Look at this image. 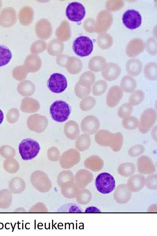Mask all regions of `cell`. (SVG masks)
Wrapping results in <instances>:
<instances>
[{"instance_id":"6da1fadb","label":"cell","mask_w":157,"mask_h":236,"mask_svg":"<svg viewBox=\"0 0 157 236\" xmlns=\"http://www.w3.org/2000/svg\"><path fill=\"white\" fill-rule=\"evenodd\" d=\"M95 141L103 147H109L116 152L121 146L123 140L122 134L120 132L112 133L108 130L101 129L95 135Z\"/></svg>"},{"instance_id":"7a4b0ae2","label":"cell","mask_w":157,"mask_h":236,"mask_svg":"<svg viewBox=\"0 0 157 236\" xmlns=\"http://www.w3.org/2000/svg\"><path fill=\"white\" fill-rule=\"evenodd\" d=\"M71 112V108L66 102L62 100L54 101L51 105L50 113L52 119L60 123L67 120Z\"/></svg>"},{"instance_id":"3957f363","label":"cell","mask_w":157,"mask_h":236,"mask_svg":"<svg viewBox=\"0 0 157 236\" xmlns=\"http://www.w3.org/2000/svg\"><path fill=\"white\" fill-rule=\"evenodd\" d=\"M40 149L39 143L31 138L24 139L19 145V151L22 159L25 160H31L35 157Z\"/></svg>"},{"instance_id":"277c9868","label":"cell","mask_w":157,"mask_h":236,"mask_svg":"<svg viewBox=\"0 0 157 236\" xmlns=\"http://www.w3.org/2000/svg\"><path fill=\"white\" fill-rule=\"evenodd\" d=\"M95 185L98 191L102 194L112 192L115 187V181L113 177L107 172L99 174L97 177Z\"/></svg>"},{"instance_id":"5b68a950","label":"cell","mask_w":157,"mask_h":236,"mask_svg":"<svg viewBox=\"0 0 157 236\" xmlns=\"http://www.w3.org/2000/svg\"><path fill=\"white\" fill-rule=\"evenodd\" d=\"M72 48L75 53L81 57L89 56L93 49L91 40L88 37L81 36L77 38L73 41Z\"/></svg>"},{"instance_id":"8992f818","label":"cell","mask_w":157,"mask_h":236,"mask_svg":"<svg viewBox=\"0 0 157 236\" xmlns=\"http://www.w3.org/2000/svg\"><path fill=\"white\" fill-rule=\"evenodd\" d=\"M156 113L155 109L149 108L145 110L141 115L138 130L142 134L148 132L155 123Z\"/></svg>"},{"instance_id":"52a82bcc","label":"cell","mask_w":157,"mask_h":236,"mask_svg":"<svg viewBox=\"0 0 157 236\" xmlns=\"http://www.w3.org/2000/svg\"><path fill=\"white\" fill-rule=\"evenodd\" d=\"M47 86L52 92L56 93H61L66 89L67 82L66 77L59 73L52 74L47 81Z\"/></svg>"},{"instance_id":"ba28073f","label":"cell","mask_w":157,"mask_h":236,"mask_svg":"<svg viewBox=\"0 0 157 236\" xmlns=\"http://www.w3.org/2000/svg\"><path fill=\"white\" fill-rule=\"evenodd\" d=\"M86 14L84 6L80 3L73 2L70 3L66 9V14L70 21L79 22L84 18Z\"/></svg>"},{"instance_id":"9c48e42d","label":"cell","mask_w":157,"mask_h":236,"mask_svg":"<svg viewBox=\"0 0 157 236\" xmlns=\"http://www.w3.org/2000/svg\"><path fill=\"white\" fill-rule=\"evenodd\" d=\"M122 21L125 26L129 29L138 28L142 22L141 15L138 11L134 10H128L123 14Z\"/></svg>"},{"instance_id":"30bf717a","label":"cell","mask_w":157,"mask_h":236,"mask_svg":"<svg viewBox=\"0 0 157 236\" xmlns=\"http://www.w3.org/2000/svg\"><path fill=\"white\" fill-rule=\"evenodd\" d=\"M17 22V12L11 7H6L0 12V26L4 28L13 26Z\"/></svg>"},{"instance_id":"8fae6325","label":"cell","mask_w":157,"mask_h":236,"mask_svg":"<svg viewBox=\"0 0 157 236\" xmlns=\"http://www.w3.org/2000/svg\"><path fill=\"white\" fill-rule=\"evenodd\" d=\"M35 31L38 37L42 39H47L51 36L52 26L50 22L45 19H41L36 23Z\"/></svg>"},{"instance_id":"7c38bea8","label":"cell","mask_w":157,"mask_h":236,"mask_svg":"<svg viewBox=\"0 0 157 236\" xmlns=\"http://www.w3.org/2000/svg\"><path fill=\"white\" fill-rule=\"evenodd\" d=\"M100 128V122L98 119L92 115L86 116L82 121V131L89 135L96 133Z\"/></svg>"},{"instance_id":"4fadbf2b","label":"cell","mask_w":157,"mask_h":236,"mask_svg":"<svg viewBox=\"0 0 157 236\" xmlns=\"http://www.w3.org/2000/svg\"><path fill=\"white\" fill-rule=\"evenodd\" d=\"M123 93L118 85L112 86L107 92L106 96V103L110 108L117 105L122 99Z\"/></svg>"},{"instance_id":"5bb4252c","label":"cell","mask_w":157,"mask_h":236,"mask_svg":"<svg viewBox=\"0 0 157 236\" xmlns=\"http://www.w3.org/2000/svg\"><path fill=\"white\" fill-rule=\"evenodd\" d=\"M137 165L138 171L141 173L149 174L155 171V166L151 159L147 155L139 157L137 160Z\"/></svg>"},{"instance_id":"9a60e30c","label":"cell","mask_w":157,"mask_h":236,"mask_svg":"<svg viewBox=\"0 0 157 236\" xmlns=\"http://www.w3.org/2000/svg\"><path fill=\"white\" fill-rule=\"evenodd\" d=\"M34 11L32 8L28 6L22 7L18 13V19L22 25L27 26L30 25L33 21Z\"/></svg>"},{"instance_id":"2e32d148","label":"cell","mask_w":157,"mask_h":236,"mask_svg":"<svg viewBox=\"0 0 157 236\" xmlns=\"http://www.w3.org/2000/svg\"><path fill=\"white\" fill-rule=\"evenodd\" d=\"M136 87V81L132 77L127 75L122 78L120 82V88L122 92L130 93L132 92Z\"/></svg>"},{"instance_id":"e0dca14e","label":"cell","mask_w":157,"mask_h":236,"mask_svg":"<svg viewBox=\"0 0 157 236\" xmlns=\"http://www.w3.org/2000/svg\"><path fill=\"white\" fill-rule=\"evenodd\" d=\"M56 37L63 41L68 40L70 37L71 30L69 23L66 21H64L57 29L56 32Z\"/></svg>"},{"instance_id":"ac0fdd59","label":"cell","mask_w":157,"mask_h":236,"mask_svg":"<svg viewBox=\"0 0 157 236\" xmlns=\"http://www.w3.org/2000/svg\"><path fill=\"white\" fill-rule=\"evenodd\" d=\"M121 72L120 69L116 65L111 64L102 73L103 78L106 80L111 81L117 79Z\"/></svg>"},{"instance_id":"d6986e66","label":"cell","mask_w":157,"mask_h":236,"mask_svg":"<svg viewBox=\"0 0 157 236\" xmlns=\"http://www.w3.org/2000/svg\"><path fill=\"white\" fill-rule=\"evenodd\" d=\"M34 87L33 83L30 81L25 80L18 84L17 87L18 93L23 96H31L34 91Z\"/></svg>"},{"instance_id":"ffe728a7","label":"cell","mask_w":157,"mask_h":236,"mask_svg":"<svg viewBox=\"0 0 157 236\" xmlns=\"http://www.w3.org/2000/svg\"><path fill=\"white\" fill-rule=\"evenodd\" d=\"M39 58L38 56L34 54H29L26 57L23 65L28 72H34L37 70L38 67Z\"/></svg>"},{"instance_id":"44dd1931","label":"cell","mask_w":157,"mask_h":236,"mask_svg":"<svg viewBox=\"0 0 157 236\" xmlns=\"http://www.w3.org/2000/svg\"><path fill=\"white\" fill-rule=\"evenodd\" d=\"M80 159V154L74 149H71L64 152L60 158V162H64L78 163Z\"/></svg>"},{"instance_id":"7402d4cb","label":"cell","mask_w":157,"mask_h":236,"mask_svg":"<svg viewBox=\"0 0 157 236\" xmlns=\"http://www.w3.org/2000/svg\"><path fill=\"white\" fill-rule=\"evenodd\" d=\"M84 163L87 167L96 171L101 169L104 165L103 159L98 156L95 155L88 157Z\"/></svg>"},{"instance_id":"603a6c76","label":"cell","mask_w":157,"mask_h":236,"mask_svg":"<svg viewBox=\"0 0 157 236\" xmlns=\"http://www.w3.org/2000/svg\"><path fill=\"white\" fill-rule=\"evenodd\" d=\"M12 53L7 46L0 45V67L7 64L12 58Z\"/></svg>"},{"instance_id":"cb8c5ba5","label":"cell","mask_w":157,"mask_h":236,"mask_svg":"<svg viewBox=\"0 0 157 236\" xmlns=\"http://www.w3.org/2000/svg\"><path fill=\"white\" fill-rule=\"evenodd\" d=\"M145 95L141 90H137L133 91L129 98V102L132 106H136L140 104L144 100Z\"/></svg>"},{"instance_id":"d4e9b609","label":"cell","mask_w":157,"mask_h":236,"mask_svg":"<svg viewBox=\"0 0 157 236\" xmlns=\"http://www.w3.org/2000/svg\"><path fill=\"white\" fill-rule=\"evenodd\" d=\"M128 63L126 67L128 73L132 77H136L141 73L142 71L141 65L139 62L133 61Z\"/></svg>"},{"instance_id":"484cf974","label":"cell","mask_w":157,"mask_h":236,"mask_svg":"<svg viewBox=\"0 0 157 236\" xmlns=\"http://www.w3.org/2000/svg\"><path fill=\"white\" fill-rule=\"evenodd\" d=\"M108 84L104 80H99L93 85L92 93L95 96L101 95L107 89Z\"/></svg>"},{"instance_id":"4316f807","label":"cell","mask_w":157,"mask_h":236,"mask_svg":"<svg viewBox=\"0 0 157 236\" xmlns=\"http://www.w3.org/2000/svg\"><path fill=\"white\" fill-rule=\"evenodd\" d=\"M133 111V106L129 103H125L119 108L117 115L121 119H124L130 116Z\"/></svg>"},{"instance_id":"83f0119b","label":"cell","mask_w":157,"mask_h":236,"mask_svg":"<svg viewBox=\"0 0 157 236\" xmlns=\"http://www.w3.org/2000/svg\"><path fill=\"white\" fill-rule=\"evenodd\" d=\"M135 170L134 164L130 162L124 163L121 164L118 168L119 173L124 176H129L133 174Z\"/></svg>"},{"instance_id":"f1b7e54d","label":"cell","mask_w":157,"mask_h":236,"mask_svg":"<svg viewBox=\"0 0 157 236\" xmlns=\"http://www.w3.org/2000/svg\"><path fill=\"white\" fill-rule=\"evenodd\" d=\"M28 73L23 65H20L16 66L13 69L12 74L15 79L21 81L26 78Z\"/></svg>"},{"instance_id":"f546056e","label":"cell","mask_w":157,"mask_h":236,"mask_svg":"<svg viewBox=\"0 0 157 236\" xmlns=\"http://www.w3.org/2000/svg\"><path fill=\"white\" fill-rule=\"evenodd\" d=\"M122 123L124 128L128 130H132L137 128L139 121L136 117L131 116L124 118L122 120Z\"/></svg>"},{"instance_id":"4dcf8cb0","label":"cell","mask_w":157,"mask_h":236,"mask_svg":"<svg viewBox=\"0 0 157 236\" xmlns=\"http://www.w3.org/2000/svg\"><path fill=\"white\" fill-rule=\"evenodd\" d=\"M36 104V102L33 99L31 98H24L21 101L20 108L23 111H32L35 109Z\"/></svg>"},{"instance_id":"1f68e13d","label":"cell","mask_w":157,"mask_h":236,"mask_svg":"<svg viewBox=\"0 0 157 236\" xmlns=\"http://www.w3.org/2000/svg\"><path fill=\"white\" fill-rule=\"evenodd\" d=\"M63 44L60 41L57 40H52L50 42L48 46V51L51 54L52 52H56L55 55L63 51Z\"/></svg>"},{"instance_id":"d6a6232c","label":"cell","mask_w":157,"mask_h":236,"mask_svg":"<svg viewBox=\"0 0 157 236\" xmlns=\"http://www.w3.org/2000/svg\"><path fill=\"white\" fill-rule=\"evenodd\" d=\"M144 74L147 79L152 81L156 80L157 78V72L154 64H150L146 66Z\"/></svg>"},{"instance_id":"836d02e7","label":"cell","mask_w":157,"mask_h":236,"mask_svg":"<svg viewBox=\"0 0 157 236\" xmlns=\"http://www.w3.org/2000/svg\"><path fill=\"white\" fill-rule=\"evenodd\" d=\"M145 148L144 146L138 144L134 145L128 149V154L132 157H137L142 154L145 151Z\"/></svg>"},{"instance_id":"e575fe53","label":"cell","mask_w":157,"mask_h":236,"mask_svg":"<svg viewBox=\"0 0 157 236\" xmlns=\"http://www.w3.org/2000/svg\"><path fill=\"white\" fill-rule=\"evenodd\" d=\"M81 149L80 151H83L87 149L91 144V139L89 136L84 134L81 136Z\"/></svg>"},{"instance_id":"d590c367","label":"cell","mask_w":157,"mask_h":236,"mask_svg":"<svg viewBox=\"0 0 157 236\" xmlns=\"http://www.w3.org/2000/svg\"><path fill=\"white\" fill-rule=\"evenodd\" d=\"M96 103V100L94 97L91 96L87 97L85 100L84 110L87 111L92 108Z\"/></svg>"},{"instance_id":"8d00e7d4","label":"cell","mask_w":157,"mask_h":236,"mask_svg":"<svg viewBox=\"0 0 157 236\" xmlns=\"http://www.w3.org/2000/svg\"><path fill=\"white\" fill-rule=\"evenodd\" d=\"M79 129L78 127L76 128H75L74 127L73 128H72V126L70 127L68 126V130H64L65 134H66V136L68 137L70 135L72 136V134H73V133L75 132H76V133L79 134V130H75V129Z\"/></svg>"},{"instance_id":"74e56055","label":"cell","mask_w":157,"mask_h":236,"mask_svg":"<svg viewBox=\"0 0 157 236\" xmlns=\"http://www.w3.org/2000/svg\"><path fill=\"white\" fill-rule=\"evenodd\" d=\"M4 119V114L2 110L0 109V125L2 124Z\"/></svg>"},{"instance_id":"f35d334b","label":"cell","mask_w":157,"mask_h":236,"mask_svg":"<svg viewBox=\"0 0 157 236\" xmlns=\"http://www.w3.org/2000/svg\"><path fill=\"white\" fill-rule=\"evenodd\" d=\"M2 2L1 0H0V9L2 8Z\"/></svg>"}]
</instances>
